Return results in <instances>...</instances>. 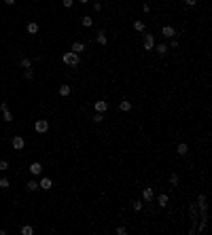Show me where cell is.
Here are the masks:
<instances>
[{
  "instance_id": "23",
  "label": "cell",
  "mask_w": 212,
  "mask_h": 235,
  "mask_svg": "<svg viewBox=\"0 0 212 235\" xmlns=\"http://www.w3.org/2000/svg\"><path fill=\"white\" fill-rule=\"evenodd\" d=\"M91 121H93V123H102V121H104V114H102V112H96V114L91 116Z\"/></svg>"
},
{
  "instance_id": "27",
  "label": "cell",
  "mask_w": 212,
  "mask_h": 235,
  "mask_svg": "<svg viewBox=\"0 0 212 235\" xmlns=\"http://www.w3.org/2000/svg\"><path fill=\"white\" fill-rule=\"evenodd\" d=\"M19 64H21V68H32V62H30L28 57H23V59H21Z\"/></svg>"
},
{
  "instance_id": "5",
  "label": "cell",
  "mask_w": 212,
  "mask_h": 235,
  "mask_svg": "<svg viewBox=\"0 0 212 235\" xmlns=\"http://www.w3.org/2000/svg\"><path fill=\"white\" fill-rule=\"evenodd\" d=\"M142 47H144L147 51H151L153 47H155V38H153V34H147V36H144V42H142Z\"/></svg>"
},
{
  "instance_id": "1",
  "label": "cell",
  "mask_w": 212,
  "mask_h": 235,
  "mask_svg": "<svg viewBox=\"0 0 212 235\" xmlns=\"http://www.w3.org/2000/svg\"><path fill=\"white\" fill-rule=\"evenodd\" d=\"M62 59H64V64H68V66H77V64H79V55L72 53V51H66Z\"/></svg>"
},
{
  "instance_id": "26",
  "label": "cell",
  "mask_w": 212,
  "mask_h": 235,
  "mask_svg": "<svg viewBox=\"0 0 212 235\" xmlns=\"http://www.w3.org/2000/svg\"><path fill=\"white\" fill-rule=\"evenodd\" d=\"M9 184H11V182H9V178H0V189H2V191H4V189H9Z\"/></svg>"
},
{
  "instance_id": "34",
  "label": "cell",
  "mask_w": 212,
  "mask_h": 235,
  "mask_svg": "<svg viewBox=\"0 0 212 235\" xmlns=\"http://www.w3.org/2000/svg\"><path fill=\"white\" fill-rule=\"evenodd\" d=\"M170 47H172V49H176V47H178V40H176V38H172V42H170Z\"/></svg>"
},
{
  "instance_id": "36",
  "label": "cell",
  "mask_w": 212,
  "mask_h": 235,
  "mask_svg": "<svg viewBox=\"0 0 212 235\" xmlns=\"http://www.w3.org/2000/svg\"><path fill=\"white\" fill-rule=\"evenodd\" d=\"M87 2H89V0H81V4H87Z\"/></svg>"
},
{
  "instance_id": "7",
  "label": "cell",
  "mask_w": 212,
  "mask_h": 235,
  "mask_svg": "<svg viewBox=\"0 0 212 235\" xmlns=\"http://www.w3.org/2000/svg\"><path fill=\"white\" fill-rule=\"evenodd\" d=\"M161 34L166 36V38H174L176 36V30L172 28V26H163V30H161Z\"/></svg>"
},
{
  "instance_id": "13",
  "label": "cell",
  "mask_w": 212,
  "mask_h": 235,
  "mask_svg": "<svg viewBox=\"0 0 212 235\" xmlns=\"http://www.w3.org/2000/svg\"><path fill=\"white\" fill-rule=\"evenodd\" d=\"M96 42L104 47V44L108 42V38H106V32H98V36H96Z\"/></svg>"
},
{
  "instance_id": "30",
  "label": "cell",
  "mask_w": 212,
  "mask_h": 235,
  "mask_svg": "<svg viewBox=\"0 0 212 235\" xmlns=\"http://www.w3.org/2000/svg\"><path fill=\"white\" fill-rule=\"evenodd\" d=\"M117 235H127V229L125 227H117Z\"/></svg>"
},
{
  "instance_id": "22",
  "label": "cell",
  "mask_w": 212,
  "mask_h": 235,
  "mask_svg": "<svg viewBox=\"0 0 212 235\" xmlns=\"http://www.w3.org/2000/svg\"><path fill=\"white\" fill-rule=\"evenodd\" d=\"M2 119H4L7 123H11V121H13V114H11V110H9V108H7V110H2Z\"/></svg>"
},
{
  "instance_id": "11",
  "label": "cell",
  "mask_w": 212,
  "mask_h": 235,
  "mask_svg": "<svg viewBox=\"0 0 212 235\" xmlns=\"http://www.w3.org/2000/svg\"><path fill=\"white\" fill-rule=\"evenodd\" d=\"M153 49H155V51H157L159 55H166V53L170 51V47H168V44H155Z\"/></svg>"
},
{
  "instance_id": "3",
  "label": "cell",
  "mask_w": 212,
  "mask_h": 235,
  "mask_svg": "<svg viewBox=\"0 0 212 235\" xmlns=\"http://www.w3.org/2000/svg\"><path fill=\"white\" fill-rule=\"evenodd\" d=\"M11 144H13V148H15V150H21L23 146H26V140H23L21 136H13V140H11Z\"/></svg>"
},
{
  "instance_id": "17",
  "label": "cell",
  "mask_w": 212,
  "mask_h": 235,
  "mask_svg": "<svg viewBox=\"0 0 212 235\" xmlns=\"http://www.w3.org/2000/svg\"><path fill=\"white\" fill-rule=\"evenodd\" d=\"M23 79H26V81H32V79H34V70H32V68H26V70H23Z\"/></svg>"
},
{
  "instance_id": "29",
  "label": "cell",
  "mask_w": 212,
  "mask_h": 235,
  "mask_svg": "<svg viewBox=\"0 0 212 235\" xmlns=\"http://www.w3.org/2000/svg\"><path fill=\"white\" fill-rule=\"evenodd\" d=\"M7 170H9V163L2 159V161H0V172H7Z\"/></svg>"
},
{
  "instance_id": "2",
  "label": "cell",
  "mask_w": 212,
  "mask_h": 235,
  "mask_svg": "<svg viewBox=\"0 0 212 235\" xmlns=\"http://www.w3.org/2000/svg\"><path fill=\"white\" fill-rule=\"evenodd\" d=\"M34 129L38 133H47V131H49V121H47V119H38L36 125H34Z\"/></svg>"
},
{
  "instance_id": "20",
  "label": "cell",
  "mask_w": 212,
  "mask_h": 235,
  "mask_svg": "<svg viewBox=\"0 0 212 235\" xmlns=\"http://www.w3.org/2000/svg\"><path fill=\"white\" fill-rule=\"evenodd\" d=\"M142 205H144V201H142V199H136V201H132V208L136 210V212H138V210H142Z\"/></svg>"
},
{
  "instance_id": "8",
  "label": "cell",
  "mask_w": 212,
  "mask_h": 235,
  "mask_svg": "<svg viewBox=\"0 0 212 235\" xmlns=\"http://www.w3.org/2000/svg\"><path fill=\"white\" fill-rule=\"evenodd\" d=\"M72 53H77V55H81L83 51H85V44L83 42H72V49H70Z\"/></svg>"
},
{
  "instance_id": "12",
  "label": "cell",
  "mask_w": 212,
  "mask_h": 235,
  "mask_svg": "<svg viewBox=\"0 0 212 235\" xmlns=\"http://www.w3.org/2000/svg\"><path fill=\"white\" fill-rule=\"evenodd\" d=\"M57 91H60V96H62V98H68L72 89H70V85H60V89H57Z\"/></svg>"
},
{
  "instance_id": "35",
  "label": "cell",
  "mask_w": 212,
  "mask_h": 235,
  "mask_svg": "<svg viewBox=\"0 0 212 235\" xmlns=\"http://www.w3.org/2000/svg\"><path fill=\"white\" fill-rule=\"evenodd\" d=\"M4 4H9V7H11V4H15V0H4Z\"/></svg>"
},
{
  "instance_id": "4",
  "label": "cell",
  "mask_w": 212,
  "mask_h": 235,
  "mask_svg": "<svg viewBox=\"0 0 212 235\" xmlns=\"http://www.w3.org/2000/svg\"><path fill=\"white\" fill-rule=\"evenodd\" d=\"M153 199H155V191H153V186H147V189L142 191V201H149V203H151Z\"/></svg>"
},
{
  "instance_id": "16",
  "label": "cell",
  "mask_w": 212,
  "mask_h": 235,
  "mask_svg": "<svg viewBox=\"0 0 212 235\" xmlns=\"http://www.w3.org/2000/svg\"><path fill=\"white\" fill-rule=\"evenodd\" d=\"M119 108H121L123 112H129V110H132V102H129V100H121Z\"/></svg>"
},
{
  "instance_id": "14",
  "label": "cell",
  "mask_w": 212,
  "mask_h": 235,
  "mask_svg": "<svg viewBox=\"0 0 212 235\" xmlns=\"http://www.w3.org/2000/svg\"><path fill=\"white\" fill-rule=\"evenodd\" d=\"M26 30H28V34H38V23H34V21H30L28 26H26Z\"/></svg>"
},
{
  "instance_id": "9",
  "label": "cell",
  "mask_w": 212,
  "mask_h": 235,
  "mask_svg": "<svg viewBox=\"0 0 212 235\" xmlns=\"http://www.w3.org/2000/svg\"><path fill=\"white\" fill-rule=\"evenodd\" d=\"M38 186H40V189H45V191H49L51 186H53V182H51V178H42V180L38 182Z\"/></svg>"
},
{
  "instance_id": "24",
  "label": "cell",
  "mask_w": 212,
  "mask_h": 235,
  "mask_svg": "<svg viewBox=\"0 0 212 235\" xmlns=\"http://www.w3.org/2000/svg\"><path fill=\"white\" fill-rule=\"evenodd\" d=\"M21 233H23V235H32V233H34V229H32L30 225H23V227H21Z\"/></svg>"
},
{
  "instance_id": "21",
  "label": "cell",
  "mask_w": 212,
  "mask_h": 235,
  "mask_svg": "<svg viewBox=\"0 0 212 235\" xmlns=\"http://www.w3.org/2000/svg\"><path fill=\"white\" fill-rule=\"evenodd\" d=\"M81 23H83V26H85V28H91V26H93V19H91V17H87V15H85V17H83V19H81Z\"/></svg>"
},
{
  "instance_id": "32",
  "label": "cell",
  "mask_w": 212,
  "mask_h": 235,
  "mask_svg": "<svg viewBox=\"0 0 212 235\" xmlns=\"http://www.w3.org/2000/svg\"><path fill=\"white\" fill-rule=\"evenodd\" d=\"M184 4H187V7H195L197 0H184Z\"/></svg>"
},
{
  "instance_id": "28",
  "label": "cell",
  "mask_w": 212,
  "mask_h": 235,
  "mask_svg": "<svg viewBox=\"0 0 212 235\" xmlns=\"http://www.w3.org/2000/svg\"><path fill=\"white\" fill-rule=\"evenodd\" d=\"M134 30H136V32H142V30H144V23H142V21H136V23H134Z\"/></svg>"
},
{
  "instance_id": "25",
  "label": "cell",
  "mask_w": 212,
  "mask_h": 235,
  "mask_svg": "<svg viewBox=\"0 0 212 235\" xmlns=\"http://www.w3.org/2000/svg\"><path fill=\"white\" fill-rule=\"evenodd\" d=\"M26 189H28V191H36V189H40V186H38V182L30 180V182H28V186H26Z\"/></svg>"
},
{
  "instance_id": "19",
  "label": "cell",
  "mask_w": 212,
  "mask_h": 235,
  "mask_svg": "<svg viewBox=\"0 0 212 235\" xmlns=\"http://www.w3.org/2000/svg\"><path fill=\"white\" fill-rule=\"evenodd\" d=\"M178 182H180V176L178 174H172L170 176V186H178Z\"/></svg>"
},
{
  "instance_id": "33",
  "label": "cell",
  "mask_w": 212,
  "mask_h": 235,
  "mask_svg": "<svg viewBox=\"0 0 212 235\" xmlns=\"http://www.w3.org/2000/svg\"><path fill=\"white\" fill-rule=\"evenodd\" d=\"M72 4H74V0H64V7H66V9H70Z\"/></svg>"
},
{
  "instance_id": "18",
  "label": "cell",
  "mask_w": 212,
  "mask_h": 235,
  "mask_svg": "<svg viewBox=\"0 0 212 235\" xmlns=\"http://www.w3.org/2000/svg\"><path fill=\"white\" fill-rule=\"evenodd\" d=\"M176 150H178V155H187V153H189V146H187V144H182V142H180V144L176 146Z\"/></svg>"
},
{
  "instance_id": "31",
  "label": "cell",
  "mask_w": 212,
  "mask_h": 235,
  "mask_svg": "<svg viewBox=\"0 0 212 235\" xmlns=\"http://www.w3.org/2000/svg\"><path fill=\"white\" fill-rule=\"evenodd\" d=\"M93 11L100 13V11H102V2H93Z\"/></svg>"
},
{
  "instance_id": "15",
  "label": "cell",
  "mask_w": 212,
  "mask_h": 235,
  "mask_svg": "<svg viewBox=\"0 0 212 235\" xmlns=\"http://www.w3.org/2000/svg\"><path fill=\"white\" fill-rule=\"evenodd\" d=\"M40 172H42V165H40V163H32V165H30V174L38 176Z\"/></svg>"
},
{
  "instance_id": "6",
  "label": "cell",
  "mask_w": 212,
  "mask_h": 235,
  "mask_svg": "<svg viewBox=\"0 0 212 235\" xmlns=\"http://www.w3.org/2000/svg\"><path fill=\"white\" fill-rule=\"evenodd\" d=\"M93 108H96V112H102V114H104V112L108 110V102H104V100H98L96 104H93Z\"/></svg>"
},
{
  "instance_id": "10",
  "label": "cell",
  "mask_w": 212,
  "mask_h": 235,
  "mask_svg": "<svg viewBox=\"0 0 212 235\" xmlns=\"http://www.w3.org/2000/svg\"><path fill=\"white\" fill-rule=\"evenodd\" d=\"M168 201H170V197H168L166 193H161V195H157V203H159L161 208H166V205H168Z\"/></svg>"
}]
</instances>
